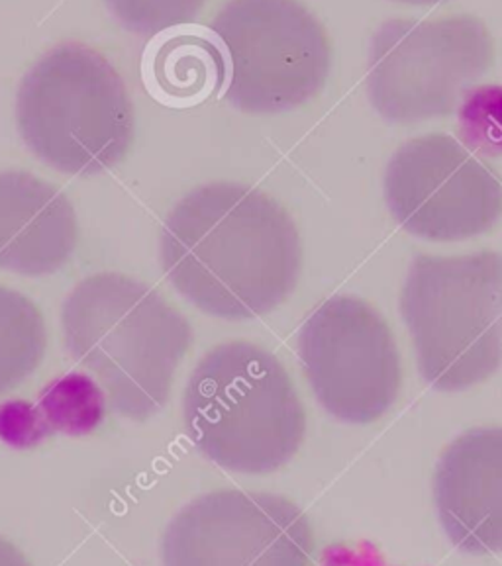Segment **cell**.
<instances>
[{
    "mask_svg": "<svg viewBox=\"0 0 502 566\" xmlns=\"http://www.w3.org/2000/svg\"><path fill=\"white\" fill-rule=\"evenodd\" d=\"M159 259L167 281L215 318H260L295 292L303 245L278 200L240 182H208L165 218Z\"/></svg>",
    "mask_w": 502,
    "mask_h": 566,
    "instance_id": "obj_1",
    "label": "cell"
},
{
    "mask_svg": "<svg viewBox=\"0 0 502 566\" xmlns=\"http://www.w3.org/2000/svg\"><path fill=\"white\" fill-rule=\"evenodd\" d=\"M61 326L71 359L95 375L111 410L132 421L164 410L195 337L156 289L122 273L79 281L63 302Z\"/></svg>",
    "mask_w": 502,
    "mask_h": 566,
    "instance_id": "obj_2",
    "label": "cell"
},
{
    "mask_svg": "<svg viewBox=\"0 0 502 566\" xmlns=\"http://www.w3.org/2000/svg\"><path fill=\"white\" fill-rule=\"evenodd\" d=\"M182 420L200 455L236 474H269L303 446L306 413L273 353L228 342L200 357L182 396Z\"/></svg>",
    "mask_w": 502,
    "mask_h": 566,
    "instance_id": "obj_3",
    "label": "cell"
},
{
    "mask_svg": "<svg viewBox=\"0 0 502 566\" xmlns=\"http://www.w3.org/2000/svg\"><path fill=\"white\" fill-rule=\"evenodd\" d=\"M18 132L55 171L93 177L130 151L136 129L128 86L87 43L63 42L35 61L17 96Z\"/></svg>",
    "mask_w": 502,
    "mask_h": 566,
    "instance_id": "obj_4",
    "label": "cell"
},
{
    "mask_svg": "<svg viewBox=\"0 0 502 566\" xmlns=\"http://www.w3.org/2000/svg\"><path fill=\"white\" fill-rule=\"evenodd\" d=\"M399 308L418 370L436 390L463 392L501 369V253L416 255Z\"/></svg>",
    "mask_w": 502,
    "mask_h": 566,
    "instance_id": "obj_5",
    "label": "cell"
},
{
    "mask_svg": "<svg viewBox=\"0 0 502 566\" xmlns=\"http://www.w3.org/2000/svg\"><path fill=\"white\" fill-rule=\"evenodd\" d=\"M226 60L222 96L243 114H283L318 95L328 34L299 0H228L212 20Z\"/></svg>",
    "mask_w": 502,
    "mask_h": 566,
    "instance_id": "obj_6",
    "label": "cell"
},
{
    "mask_svg": "<svg viewBox=\"0 0 502 566\" xmlns=\"http://www.w3.org/2000/svg\"><path fill=\"white\" fill-rule=\"evenodd\" d=\"M493 60V35L479 18H390L369 42L365 88L385 120L443 118L491 70Z\"/></svg>",
    "mask_w": 502,
    "mask_h": 566,
    "instance_id": "obj_7",
    "label": "cell"
},
{
    "mask_svg": "<svg viewBox=\"0 0 502 566\" xmlns=\"http://www.w3.org/2000/svg\"><path fill=\"white\" fill-rule=\"evenodd\" d=\"M296 353L322 410L349 426L381 420L402 388L400 353L389 324L369 302L332 296L312 310Z\"/></svg>",
    "mask_w": 502,
    "mask_h": 566,
    "instance_id": "obj_8",
    "label": "cell"
},
{
    "mask_svg": "<svg viewBox=\"0 0 502 566\" xmlns=\"http://www.w3.org/2000/svg\"><path fill=\"white\" fill-rule=\"evenodd\" d=\"M385 200L418 240L466 241L502 216V182L468 147L446 134L405 142L385 171Z\"/></svg>",
    "mask_w": 502,
    "mask_h": 566,
    "instance_id": "obj_9",
    "label": "cell"
},
{
    "mask_svg": "<svg viewBox=\"0 0 502 566\" xmlns=\"http://www.w3.org/2000/svg\"><path fill=\"white\" fill-rule=\"evenodd\" d=\"M314 533L303 510L265 492L217 490L174 515L164 566H306Z\"/></svg>",
    "mask_w": 502,
    "mask_h": 566,
    "instance_id": "obj_10",
    "label": "cell"
},
{
    "mask_svg": "<svg viewBox=\"0 0 502 566\" xmlns=\"http://www.w3.org/2000/svg\"><path fill=\"white\" fill-rule=\"evenodd\" d=\"M433 502L453 547L469 555L502 553V426L469 429L443 449Z\"/></svg>",
    "mask_w": 502,
    "mask_h": 566,
    "instance_id": "obj_11",
    "label": "cell"
},
{
    "mask_svg": "<svg viewBox=\"0 0 502 566\" xmlns=\"http://www.w3.org/2000/svg\"><path fill=\"white\" fill-rule=\"evenodd\" d=\"M75 208L32 172H0V269L24 276L57 273L77 248Z\"/></svg>",
    "mask_w": 502,
    "mask_h": 566,
    "instance_id": "obj_12",
    "label": "cell"
},
{
    "mask_svg": "<svg viewBox=\"0 0 502 566\" xmlns=\"http://www.w3.org/2000/svg\"><path fill=\"white\" fill-rule=\"evenodd\" d=\"M149 95L171 108H189L222 93L224 52L212 30L185 24L154 35L142 61Z\"/></svg>",
    "mask_w": 502,
    "mask_h": 566,
    "instance_id": "obj_13",
    "label": "cell"
},
{
    "mask_svg": "<svg viewBox=\"0 0 502 566\" xmlns=\"http://www.w3.org/2000/svg\"><path fill=\"white\" fill-rule=\"evenodd\" d=\"M45 347L44 318L34 302L0 286V395L20 387L40 367Z\"/></svg>",
    "mask_w": 502,
    "mask_h": 566,
    "instance_id": "obj_14",
    "label": "cell"
},
{
    "mask_svg": "<svg viewBox=\"0 0 502 566\" xmlns=\"http://www.w3.org/2000/svg\"><path fill=\"white\" fill-rule=\"evenodd\" d=\"M42 410L53 429L65 433H87L103 418V392L83 375L61 377L42 396Z\"/></svg>",
    "mask_w": 502,
    "mask_h": 566,
    "instance_id": "obj_15",
    "label": "cell"
},
{
    "mask_svg": "<svg viewBox=\"0 0 502 566\" xmlns=\"http://www.w3.org/2000/svg\"><path fill=\"white\" fill-rule=\"evenodd\" d=\"M207 0H104V4L136 35H154L191 24Z\"/></svg>",
    "mask_w": 502,
    "mask_h": 566,
    "instance_id": "obj_16",
    "label": "cell"
},
{
    "mask_svg": "<svg viewBox=\"0 0 502 566\" xmlns=\"http://www.w3.org/2000/svg\"><path fill=\"white\" fill-rule=\"evenodd\" d=\"M0 566H32L24 553L12 545L9 539L0 537Z\"/></svg>",
    "mask_w": 502,
    "mask_h": 566,
    "instance_id": "obj_17",
    "label": "cell"
},
{
    "mask_svg": "<svg viewBox=\"0 0 502 566\" xmlns=\"http://www.w3.org/2000/svg\"><path fill=\"white\" fill-rule=\"evenodd\" d=\"M395 2H405V4H416V7H430V4H438L442 0H395Z\"/></svg>",
    "mask_w": 502,
    "mask_h": 566,
    "instance_id": "obj_18",
    "label": "cell"
}]
</instances>
